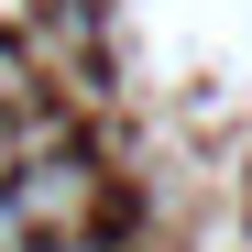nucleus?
Wrapping results in <instances>:
<instances>
[{"instance_id": "nucleus-1", "label": "nucleus", "mask_w": 252, "mask_h": 252, "mask_svg": "<svg viewBox=\"0 0 252 252\" xmlns=\"http://www.w3.org/2000/svg\"><path fill=\"white\" fill-rule=\"evenodd\" d=\"M88 220H99V176L77 154H22L11 164V230H22V252L33 241H88Z\"/></svg>"}, {"instance_id": "nucleus-2", "label": "nucleus", "mask_w": 252, "mask_h": 252, "mask_svg": "<svg viewBox=\"0 0 252 252\" xmlns=\"http://www.w3.org/2000/svg\"><path fill=\"white\" fill-rule=\"evenodd\" d=\"M33 252H99V241H33Z\"/></svg>"}]
</instances>
